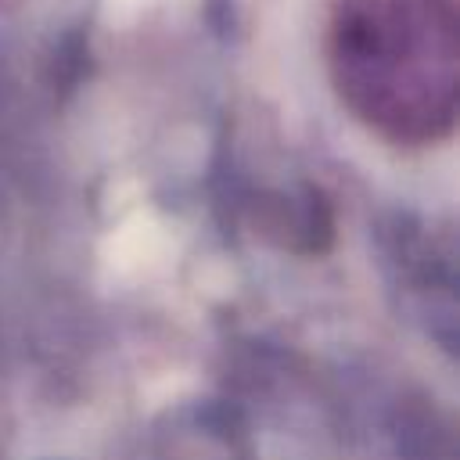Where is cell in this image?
<instances>
[{
  "label": "cell",
  "instance_id": "6da1fadb",
  "mask_svg": "<svg viewBox=\"0 0 460 460\" xmlns=\"http://www.w3.org/2000/svg\"><path fill=\"white\" fill-rule=\"evenodd\" d=\"M327 68L341 104L367 129L402 147L435 144L456 119V4L338 0Z\"/></svg>",
  "mask_w": 460,
  "mask_h": 460
}]
</instances>
